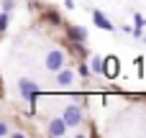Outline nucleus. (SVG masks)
Segmentation results:
<instances>
[{"mask_svg": "<svg viewBox=\"0 0 146 138\" xmlns=\"http://www.w3.org/2000/svg\"><path fill=\"white\" fill-rule=\"evenodd\" d=\"M133 23H136V28H133V33H136V36H141V33H144V26H146L144 15H141V13H136V15H133Z\"/></svg>", "mask_w": 146, "mask_h": 138, "instance_id": "obj_10", "label": "nucleus"}, {"mask_svg": "<svg viewBox=\"0 0 146 138\" xmlns=\"http://www.w3.org/2000/svg\"><path fill=\"white\" fill-rule=\"evenodd\" d=\"M64 120H67L69 125H80V123H82V110H80V105H69V108L64 110Z\"/></svg>", "mask_w": 146, "mask_h": 138, "instance_id": "obj_3", "label": "nucleus"}, {"mask_svg": "<svg viewBox=\"0 0 146 138\" xmlns=\"http://www.w3.org/2000/svg\"><path fill=\"white\" fill-rule=\"evenodd\" d=\"M105 74H108V77H115V74H118V59H115V56H108V59H105Z\"/></svg>", "mask_w": 146, "mask_h": 138, "instance_id": "obj_7", "label": "nucleus"}, {"mask_svg": "<svg viewBox=\"0 0 146 138\" xmlns=\"http://www.w3.org/2000/svg\"><path fill=\"white\" fill-rule=\"evenodd\" d=\"M92 74H105V59H100V56H92Z\"/></svg>", "mask_w": 146, "mask_h": 138, "instance_id": "obj_9", "label": "nucleus"}, {"mask_svg": "<svg viewBox=\"0 0 146 138\" xmlns=\"http://www.w3.org/2000/svg\"><path fill=\"white\" fill-rule=\"evenodd\" d=\"M46 20H51V23H59V15H56V13H46Z\"/></svg>", "mask_w": 146, "mask_h": 138, "instance_id": "obj_14", "label": "nucleus"}, {"mask_svg": "<svg viewBox=\"0 0 146 138\" xmlns=\"http://www.w3.org/2000/svg\"><path fill=\"white\" fill-rule=\"evenodd\" d=\"M13 5H15V0H3V10H5V13H10Z\"/></svg>", "mask_w": 146, "mask_h": 138, "instance_id": "obj_13", "label": "nucleus"}, {"mask_svg": "<svg viewBox=\"0 0 146 138\" xmlns=\"http://www.w3.org/2000/svg\"><path fill=\"white\" fill-rule=\"evenodd\" d=\"M18 92H21L23 100H28V102L33 105V102H36V92H38V87H36L31 79H21V82H18Z\"/></svg>", "mask_w": 146, "mask_h": 138, "instance_id": "obj_2", "label": "nucleus"}, {"mask_svg": "<svg viewBox=\"0 0 146 138\" xmlns=\"http://www.w3.org/2000/svg\"><path fill=\"white\" fill-rule=\"evenodd\" d=\"M8 28V13L3 10V15H0V31H5Z\"/></svg>", "mask_w": 146, "mask_h": 138, "instance_id": "obj_12", "label": "nucleus"}, {"mask_svg": "<svg viewBox=\"0 0 146 138\" xmlns=\"http://www.w3.org/2000/svg\"><path fill=\"white\" fill-rule=\"evenodd\" d=\"M77 72H80V77H90V74H92V67H87V64H80V67H77Z\"/></svg>", "mask_w": 146, "mask_h": 138, "instance_id": "obj_11", "label": "nucleus"}, {"mask_svg": "<svg viewBox=\"0 0 146 138\" xmlns=\"http://www.w3.org/2000/svg\"><path fill=\"white\" fill-rule=\"evenodd\" d=\"M92 20H95V26H98V28H103V31H115V26H113V23H110L100 10H92Z\"/></svg>", "mask_w": 146, "mask_h": 138, "instance_id": "obj_5", "label": "nucleus"}, {"mask_svg": "<svg viewBox=\"0 0 146 138\" xmlns=\"http://www.w3.org/2000/svg\"><path fill=\"white\" fill-rule=\"evenodd\" d=\"M67 125H69V123H67V120H64V118H54V120H51V123H49V136H64V133H67Z\"/></svg>", "mask_w": 146, "mask_h": 138, "instance_id": "obj_4", "label": "nucleus"}, {"mask_svg": "<svg viewBox=\"0 0 146 138\" xmlns=\"http://www.w3.org/2000/svg\"><path fill=\"white\" fill-rule=\"evenodd\" d=\"M46 69H49V72L64 69V51H62V49H54V51L46 54Z\"/></svg>", "mask_w": 146, "mask_h": 138, "instance_id": "obj_1", "label": "nucleus"}, {"mask_svg": "<svg viewBox=\"0 0 146 138\" xmlns=\"http://www.w3.org/2000/svg\"><path fill=\"white\" fill-rule=\"evenodd\" d=\"M67 36H69L74 44H82V41L87 38V28H80V26H69V28H67Z\"/></svg>", "mask_w": 146, "mask_h": 138, "instance_id": "obj_6", "label": "nucleus"}, {"mask_svg": "<svg viewBox=\"0 0 146 138\" xmlns=\"http://www.w3.org/2000/svg\"><path fill=\"white\" fill-rule=\"evenodd\" d=\"M56 82H59L62 87L72 85V72H69V69H59V72H56Z\"/></svg>", "mask_w": 146, "mask_h": 138, "instance_id": "obj_8", "label": "nucleus"}, {"mask_svg": "<svg viewBox=\"0 0 146 138\" xmlns=\"http://www.w3.org/2000/svg\"><path fill=\"white\" fill-rule=\"evenodd\" d=\"M64 5L67 8H74V0H64Z\"/></svg>", "mask_w": 146, "mask_h": 138, "instance_id": "obj_15", "label": "nucleus"}]
</instances>
